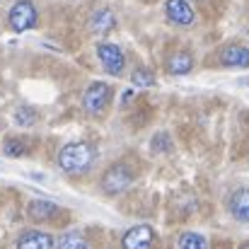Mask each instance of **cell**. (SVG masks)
<instances>
[{
	"label": "cell",
	"mask_w": 249,
	"mask_h": 249,
	"mask_svg": "<svg viewBox=\"0 0 249 249\" xmlns=\"http://www.w3.org/2000/svg\"><path fill=\"white\" fill-rule=\"evenodd\" d=\"M94 148L85 141L78 143H68L58 150V167L66 172V174H83L87 172L92 162H94Z\"/></svg>",
	"instance_id": "obj_1"
},
{
	"label": "cell",
	"mask_w": 249,
	"mask_h": 249,
	"mask_svg": "<svg viewBox=\"0 0 249 249\" xmlns=\"http://www.w3.org/2000/svg\"><path fill=\"white\" fill-rule=\"evenodd\" d=\"M131 184H133V169L126 165V162L111 165L107 172H104V177H102V191L109 194V196L126 191Z\"/></svg>",
	"instance_id": "obj_2"
},
{
	"label": "cell",
	"mask_w": 249,
	"mask_h": 249,
	"mask_svg": "<svg viewBox=\"0 0 249 249\" xmlns=\"http://www.w3.org/2000/svg\"><path fill=\"white\" fill-rule=\"evenodd\" d=\"M109 102H111V87L99 80L89 85L83 94V107L89 116H102L109 109Z\"/></svg>",
	"instance_id": "obj_3"
},
{
	"label": "cell",
	"mask_w": 249,
	"mask_h": 249,
	"mask_svg": "<svg viewBox=\"0 0 249 249\" xmlns=\"http://www.w3.org/2000/svg\"><path fill=\"white\" fill-rule=\"evenodd\" d=\"M36 7L29 2V0H17L12 7H10V15H7V22L15 32H27L32 27H36Z\"/></svg>",
	"instance_id": "obj_4"
},
{
	"label": "cell",
	"mask_w": 249,
	"mask_h": 249,
	"mask_svg": "<svg viewBox=\"0 0 249 249\" xmlns=\"http://www.w3.org/2000/svg\"><path fill=\"white\" fill-rule=\"evenodd\" d=\"M97 58L102 63V68L109 73V75H121L124 73V66H126V56L124 51L116 46V44H99L97 46Z\"/></svg>",
	"instance_id": "obj_5"
},
{
	"label": "cell",
	"mask_w": 249,
	"mask_h": 249,
	"mask_svg": "<svg viewBox=\"0 0 249 249\" xmlns=\"http://www.w3.org/2000/svg\"><path fill=\"white\" fill-rule=\"evenodd\" d=\"M155 242V232L150 225H136L131 228L124 240H121V247L124 249H150Z\"/></svg>",
	"instance_id": "obj_6"
},
{
	"label": "cell",
	"mask_w": 249,
	"mask_h": 249,
	"mask_svg": "<svg viewBox=\"0 0 249 249\" xmlns=\"http://www.w3.org/2000/svg\"><path fill=\"white\" fill-rule=\"evenodd\" d=\"M165 15L169 22H174V24H179V27H189V24H194V19H196V12H194V7H191L186 0H167Z\"/></svg>",
	"instance_id": "obj_7"
},
{
	"label": "cell",
	"mask_w": 249,
	"mask_h": 249,
	"mask_svg": "<svg viewBox=\"0 0 249 249\" xmlns=\"http://www.w3.org/2000/svg\"><path fill=\"white\" fill-rule=\"evenodd\" d=\"M220 63L225 68H249V49L242 44L225 46L220 51Z\"/></svg>",
	"instance_id": "obj_8"
},
{
	"label": "cell",
	"mask_w": 249,
	"mask_h": 249,
	"mask_svg": "<svg viewBox=\"0 0 249 249\" xmlns=\"http://www.w3.org/2000/svg\"><path fill=\"white\" fill-rule=\"evenodd\" d=\"M89 32L92 34H97V36H102V34H109L114 27H116V17H114V12L109 10V7H99V10H94L92 12V17H89Z\"/></svg>",
	"instance_id": "obj_9"
},
{
	"label": "cell",
	"mask_w": 249,
	"mask_h": 249,
	"mask_svg": "<svg viewBox=\"0 0 249 249\" xmlns=\"http://www.w3.org/2000/svg\"><path fill=\"white\" fill-rule=\"evenodd\" d=\"M17 249H53V237L49 232H39V230H27L19 235Z\"/></svg>",
	"instance_id": "obj_10"
},
{
	"label": "cell",
	"mask_w": 249,
	"mask_h": 249,
	"mask_svg": "<svg viewBox=\"0 0 249 249\" xmlns=\"http://www.w3.org/2000/svg\"><path fill=\"white\" fill-rule=\"evenodd\" d=\"M228 208L240 223H249V189L232 191V196L228 198Z\"/></svg>",
	"instance_id": "obj_11"
},
{
	"label": "cell",
	"mask_w": 249,
	"mask_h": 249,
	"mask_svg": "<svg viewBox=\"0 0 249 249\" xmlns=\"http://www.w3.org/2000/svg\"><path fill=\"white\" fill-rule=\"evenodd\" d=\"M58 213V206L56 203H51V201H32L29 203V218L32 220H39V223H44V220H51L53 215Z\"/></svg>",
	"instance_id": "obj_12"
},
{
	"label": "cell",
	"mask_w": 249,
	"mask_h": 249,
	"mask_svg": "<svg viewBox=\"0 0 249 249\" xmlns=\"http://www.w3.org/2000/svg\"><path fill=\"white\" fill-rule=\"evenodd\" d=\"M191 68H194V58L186 51H179V53L169 56V61H167V71L172 75H186V73H191Z\"/></svg>",
	"instance_id": "obj_13"
},
{
	"label": "cell",
	"mask_w": 249,
	"mask_h": 249,
	"mask_svg": "<svg viewBox=\"0 0 249 249\" xmlns=\"http://www.w3.org/2000/svg\"><path fill=\"white\" fill-rule=\"evenodd\" d=\"M58 249H89V242L83 232H66L58 240Z\"/></svg>",
	"instance_id": "obj_14"
},
{
	"label": "cell",
	"mask_w": 249,
	"mask_h": 249,
	"mask_svg": "<svg viewBox=\"0 0 249 249\" xmlns=\"http://www.w3.org/2000/svg\"><path fill=\"white\" fill-rule=\"evenodd\" d=\"M179 249H208V240L198 232H184L179 237Z\"/></svg>",
	"instance_id": "obj_15"
},
{
	"label": "cell",
	"mask_w": 249,
	"mask_h": 249,
	"mask_svg": "<svg viewBox=\"0 0 249 249\" xmlns=\"http://www.w3.org/2000/svg\"><path fill=\"white\" fill-rule=\"evenodd\" d=\"M36 119H39V114H36V109L34 107H17L15 109V121L19 124V126H34L36 124Z\"/></svg>",
	"instance_id": "obj_16"
},
{
	"label": "cell",
	"mask_w": 249,
	"mask_h": 249,
	"mask_svg": "<svg viewBox=\"0 0 249 249\" xmlns=\"http://www.w3.org/2000/svg\"><path fill=\"white\" fill-rule=\"evenodd\" d=\"M150 148H153L155 153H160V155H167V153H172L174 143H172V138H169L167 131H160V133H155V138L150 141Z\"/></svg>",
	"instance_id": "obj_17"
},
{
	"label": "cell",
	"mask_w": 249,
	"mask_h": 249,
	"mask_svg": "<svg viewBox=\"0 0 249 249\" xmlns=\"http://www.w3.org/2000/svg\"><path fill=\"white\" fill-rule=\"evenodd\" d=\"M131 80H133L136 87H153V85H155V75H153V71H148V68H136L133 75H131Z\"/></svg>",
	"instance_id": "obj_18"
},
{
	"label": "cell",
	"mask_w": 249,
	"mask_h": 249,
	"mask_svg": "<svg viewBox=\"0 0 249 249\" xmlns=\"http://www.w3.org/2000/svg\"><path fill=\"white\" fill-rule=\"evenodd\" d=\"M2 150H5V155H10V158H22V155L27 153V145H24L19 138H7L5 145H2Z\"/></svg>",
	"instance_id": "obj_19"
},
{
	"label": "cell",
	"mask_w": 249,
	"mask_h": 249,
	"mask_svg": "<svg viewBox=\"0 0 249 249\" xmlns=\"http://www.w3.org/2000/svg\"><path fill=\"white\" fill-rule=\"evenodd\" d=\"M242 249H249V242H247V245H245V247H242Z\"/></svg>",
	"instance_id": "obj_20"
}]
</instances>
